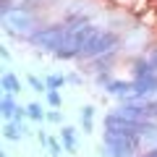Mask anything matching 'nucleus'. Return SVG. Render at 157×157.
<instances>
[{"label": "nucleus", "instance_id": "obj_7", "mask_svg": "<svg viewBox=\"0 0 157 157\" xmlns=\"http://www.w3.org/2000/svg\"><path fill=\"white\" fill-rule=\"evenodd\" d=\"M131 89H134V84H131V81H107V92H110V94H115V97L128 94Z\"/></svg>", "mask_w": 157, "mask_h": 157}, {"label": "nucleus", "instance_id": "obj_6", "mask_svg": "<svg viewBox=\"0 0 157 157\" xmlns=\"http://www.w3.org/2000/svg\"><path fill=\"white\" fill-rule=\"evenodd\" d=\"M134 94L136 97H149L152 92H157V73H149V76H141V78H134Z\"/></svg>", "mask_w": 157, "mask_h": 157}, {"label": "nucleus", "instance_id": "obj_22", "mask_svg": "<svg viewBox=\"0 0 157 157\" xmlns=\"http://www.w3.org/2000/svg\"><path fill=\"white\" fill-rule=\"evenodd\" d=\"M0 8H3V13L8 16V13L13 11V3H11V0H3V6H0Z\"/></svg>", "mask_w": 157, "mask_h": 157}, {"label": "nucleus", "instance_id": "obj_9", "mask_svg": "<svg viewBox=\"0 0 157 157\" xmlns=\"http://www.w3.org/2000/svg\"><path fill=\"white\" fill-rule=\"evenodd\" d=\"M60 139H63V147H66L68 152H76V128L66 126V128L60 131Z\"/></svg>", "mask_w": 157, "mask_h": 157}, {"label": "nucleus", "instance_id": "obj_2", "mask_svg": "<svg viewBox=\"0 0 157 157\" xmlns=\"http://www.w3.org/2000/svg\"><path fill=\"white\" fill-rule=\"evenodd\" d=\"M94 32H97V29L92 26V24L68 26V37H66L63 47L55 52V55H58V58H63V60H68V58H78V55H81V50H84V45L89 42V37H92Z\"/></svg>", "mask_w": 157, "mask_h": 157}, {"label": "nucleus", "instance_id": "obj_4", "mask_svg": "<svg viewBox=\"0 0 157 157\" xmlns=\"http://www.w3.org/2000/svg\"><path fill=\"white\" fill-rule=\"evenodd\" d=\"M115 42H118V37L113 32H94L89 37V42L84 45V50H81L78 58H100L105 52H110L115 47Z\"/></svg>", "mask_w": 157, "mask_h": 157}, {"label": "nucleus", "instance_id": "obj_15", "mask_svg": "<svg viewBox=\"0 0 157 157\" xmlns=\"http://www.w3.org/2000/svg\"><path fill=\"white\" fill-rule=\"evenodd\" d=\"M92 115H94V107H84L81 110V126H84V131H92Z\"/></svg>", "mask_w": 157, "mask_h": 157}, {"label": "nucleus", "instance_id": "obj_12", "mask_svg": "<svg viewBox=\"0 0 157 157\" xmlns=\"http://www.w3.org/2000/svg\"><path fill=\"white\" fill-rule=\"evenodd\" d=\"M0 110H3V115H6V118H13V115H16V110H18V105L11 100V94H6V97H3V102H0Z\"/></svg>", "mask_w": 157, "mask_h": 157}, {"label": "nucleus", "instance_id": "obj_10", "mask_svg": "<svg viewBox=\"0 0 157 157\" xmlns=\"http://www.w3.org/2000/svg\"><path fill=\"white\" fill-rule=\"evenodd\" d=\"M32 26V18H26V16H13V18H8V29H16V32H26V29Z\"/></svg>", "mask_w": 157, "mask_h": 157}, {"label": "nucleus", "instance_id": "obj_18", "mask_svg": "<svg viewBox=\"0 0 157 157\" xmlns=\"http://www.w3.org/2000/svg\"><path fill=\"white\" fill-rule=\"evenodd\" d=\"M47 102H50V105L52 107H60V92H58V89H47Z\"/></svg>", "mask_w": 157, "mask_h": 157}, {"label": "nucleus", "instance_id": "obj_5", "mask_svg": "<svg viewBox=\"0 0 157 157\" xmlns=\"http://www.w3.org/2000/svg\"><path fill=\"white\" fill-rule=\"evenodd\" d=\"M118 113H123L126 118H134V121H147V118H152L149 102H128V105L118 107Z\"/></svg>", "mask_w": 157, "mask_h": 157}, {"label": "nucleus", "instance_id": "obj_16", "mask_svg": "<svg viewBox=\"0 0 157 157\" xmlns=\"http://www.w3.org/2000/svg\"><path fill=\"white\" fill-rule=\"evenodd\" d=\"M29 86H32L34 92H47V81H42V78H37L34 73L29 76Z\"/></svg>", "mask_w": 157, "mask_h": 157}, {"label": "nucleus", "instance_id": "obj_3", "mask_svg": "<svg viewBox=\"0 0 157 157\" xmlns=\"http://www.w3.org/2000/svg\"><path fill=\"white\" fill-rule=\"evenodd\" d=\"M68 37V26L66 24H55V26H45V29H37V32L32 34V39L37 42V45H42L45 50L50 52H58L63 47V42H66Z\"/></svg>", "mask_w": 157, "mask_h": 157}, {"label": "nucleus", "instance_id": "obj_23", "mask_svg": "<svg viewBox=\"0 0 157 157\" xmlns=\"http://www.w3.org/2000/svg\"><path fill=\"white\" fill-rule=\"evenodd\" d=\"M144 157H157V147H155V149H152V152H147Z\"/></svg>", "mask_w": 157, "mask_h": 157}, {"label": "nucleus", "instance_id": "obj_8", "mask_svg": "<svg viewBox=\"0 0 157 157\" xmlns=\"http://www.w3.org/2000/svg\"><path fill=\"white\" fill-rule=\"evenodd\" d=\"M3 92H6V94L21 92V81L16 78V73H6V76H3Z\"/></svg>", "mask_w": 157, "mask_h": 157}, {"label": "nucleus", "instance_id": "obj_19", "mask_svg": "<svg viewBox=\"0 0 157 157\" xmlns=\"http://www.w3.org/2000/svg\"><path fill=\"white\" fill-rule=\"evenodd\" d=\"M47 147H50V152H52V157H58V155H60V144H58L55 139H47Z\"/></svg>", "mask_w": 157, "mask_h": 157}, {"label": "nucleus", "instance_id": "obj_17", "mask_svg": "<svg viewBox=\"0 0 157 157\" xmlns=\"http://www.w3.org/2000/svg\"><path fill=\"white\" fill-rule=\"evenodd\" d=\"M45 81H47V89H58V86H63V81H66V78H63L60 73H52V76H47Z\"/></svg>", "mask_w": 157, "mask_h": 157}, {"label": "nucleus", "instance_id": "obj_11", "mask_svg": "<svg viewBox=\"0 0 157 157\" xmlns=\"http://www.w3.org/2000/svg\"><path fill=\"white\" fill-rule=\"evenodd\" d=\"M3 134H6V139H21L24 136V126H21V121H16V123H8L6 128H3Z\"/></svg>", "mask_w": 157, "mask_h": 157}, {"label": "nucleus", "instance_id": "obj_13", "mask_svg": "<svg viewBox=\"0 0 157 157\" xmlns=\"http://www.w3.org/2000/svg\"><path fill=\"white\" fill-rule=\"evenodd\" d=\"M149 73H155V68L149 66V60H136V63H134V76H136V78L149 76Z\"/></svg>", "mask_w": 157, "mask_h": 157}, {"label": "nucleus", "instance_id": "obj_1", "mask_svg": "<svg viewBox=\"0 0 157 157\" xmlns=\"http://www.w3.org/2000/svg\"><path fill=\"white\" fill-rule=\"evenodd\" d=\"M102 141H105L107 157H134L136 149H139V136L136 134H123V131H113V128H105Z\"/></svg>", "mask_w": 157, "mask_h": 157}, {"label": "nucleus", "instance_id": "obj_21", "mask_svg": "<svg viewBox=\"0 0 157 157\" xmlns=\"http://www.w3.org/2000/svg\"><path fill=\"white\" fill-rule=\"evenodd\" d=\"M60 113H55V110H52V113H47V121H52V123H60Z\"/></svg>", "mask_w": 157, "mask_h": 157}, {"label": "nucleus", "instance_id": "obj_14", "mask_svg": "<svg viewBox=\"0 0 157 157\" xmlns=\"http://www.w3.org/2000/svg\"><path fill=\"white\" fill-rule=\"evenodd\" d=\"M26 115L32 118V121H42V118H47V113L42 110V105L32 102V105H26Z\"/></svg>", "mask_w": 157, "mask_h": 157}, {"label": "nucleus", "instance_id": "obj_20", "mask_svg": "<svg viewBox=\"0 0 157 157\" xmlns=\"http://www.w3.org/2000/svg\"><path fill=\"white\" fill-rule=\"evenodd\" d=\"M147 60H149V66L155 68V73H157V50H152V55L147 58Z\"/></svg>", "mask_w": 157, "mask_h": 157}]
</instances>
